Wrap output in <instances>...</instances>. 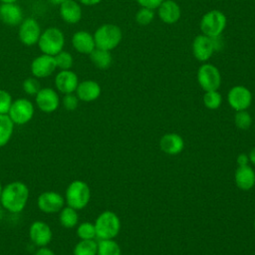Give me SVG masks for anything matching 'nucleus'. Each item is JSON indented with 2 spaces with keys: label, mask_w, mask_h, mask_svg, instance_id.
<instances>
[{
  "label": "nucleus",
  "mask_w": 255,
  "mask_h": 255,
  "mask_svg": "<svg viewBox=\"0 0 255 255\" xmlns=\"http://www.w3.org/2000/svg\"><path fill=\"white\" fill-rule=\"evenodd\" d=\"M1 3H16L17 0H0Z\"/></svg>",
  "instance_id": "obj_44"
},
{
  "label": "nucleus",
  "mask_w": 255,
  "mask_h": 255,
  "mask_svg": "<svg viewBox=\"0 0 255 255\" xmlns=\"http://www.w3.org/2000/svg\"><path fill=\"white\" fill-rule=\"evenodd\" d=\"M34 255H56V254L52 249L45 246V247H39V249L35 252Z\"/></svg>",
  "instance_id": "obj_40"
},
{
  "label": "nucleus",
  "mask_w": 255,
  "mask_h": 255,
  "mask_svg": "<svg viewBox=\"0 0 255 255\" xmlns=\"http://www.w3.org/2000/svg\"><path fill=\"white\" fill-rule=\"evenodd\" d=\"M14 126L8 115H0V147L6 145L11 139Z\"/></svg>",
  "instance_id": "obj_26"
},
{
  "label": "nucleus",
  "mask_w": 255,
  "mask_h": 255,
  "mask_svg": "<svg viewBox=\"0 0 255 255\" xmlns=\"http://www.w3.org/2000/svg\"><path fill=\"white\" fill-rule=\"evenodd\" d=\"M79 98L77 97L76 94L74 93H71V94H65L63 99H62V105L63 107L67 110V111H70V112H73L75 111L78 106H79Z\"/></svg>",
  "instance_id": "obj_36"
},
{
  "label": "nucleus",
  "mask_w": 255,
  "mask_h": 255,
  "mask_svg": "<svg viewBox=\"0 0 255 255\" xmlns=\"http://www.w3.org/2000/svg\"><path fill=\"white\" fill-rule=\"evenodd\" d=\"M65 45V36L62 30L56 27H50L41 33L38 41L39 49L43 54L55 56L61 52Z\"/></svg>",
  "instance_id": "obj_4"
},
{
  "label": "nucleus",
  "mask_w": 255,
  "mask_h": 255,
  "mask_svg": "<svg viewBox=\"0 0 255 255\" xmlns=\"http://www.w3.org/2000/svg\"><path fill=\"white\" fill-rule=\"evenodd\" d=\"M97 255H121V247L114 239H101Z\"/></svg>",
  "instance_id": "obj_28"
},
{
  "label": "nucleus",
  "mask_w": 255,
  "mask_h": 255,
  "mask_svg": "<svg viewBox=\"0 0 255 255\" xmlns=\"http://www.w3.org/2000/svg\"><path fill=\"white\" fill-rule=\"evenodd\" d=\"M123 38L122 30L115 24H103L94 33L96 48L112 51L118 47Z\"/></svg>",
  "instance_id": "obj_3"
},
{
  "label": "nucleus",
  "mask_w": 255,
  "mask_h": 255,
  "mask_svg": "<svg viewBox=\"0 0 255 255\" xmlns=\"http://www.w3.org/2000/svg\"><path fill=\"white\" fill-rule=\"evenodd\" d=\"M254 227H255V221H254Z\"/></svg>",
  "instance_id": "obj_47"
},
{
  "label": "nucleus",
  "mask_w": 255,
  "mask_h": 255,
  "mask_svg": "<svg viewBox=\"0 0 255 255\" xmlns=\"http://www.w3.org/2000/svg\"><path fill=\"white\" fill-rule=\"evenodd\" d=\"M212 40V44L214 47V51H219L223 48V40L221 38V35L215 36V37H210Z\"/></svg>",
  "instance_id": "obj_38"
},
{
  "label": "nucleus",
  "mask_w": 255,
  "mask_h": 255,
  "mask_svg": "<svg viewBox=\"0 0 255 255\" xmlns=\"http://www.w3.org/2000/svg\"><path fill=\"white\" fill-rule=\"evenodd\" d=\"M163 1H164V0H136V2H137L141 7L148 8V9H151V10L157 9Z\"/></svg>",
  "instance_id": "obj_37"
},
{
  "label": "nucleus",
  "mask_w": 255,
  "mask_h": 255,
  "mask_svg": "<svg viewBox=\"0 0 255 255\" xmlns=\"http://www.w3.org/2000/svg\"><path fill=\"white\" fill-rule=\"evenodd\" d=\"M61 18L68 24H76L82 19V8L75 0H67L59 5Z\"/></svg>",
  "instance_id": "obj_21"
},
{
  "label": "nucleus",
  "mask_w": 255,
  "mask_h": 255,
  "mask_svg": "<svg viewBox=\"0 0 255 255\" xmlns=\"http://www.w3.org/2000/svg\"><path fill=\"white\" fill-rule=\"evenodd\" d=\"M59 221L64 228L71 229L76 227L79 222L78 210L68 205L64 206L59 212Z\"/></svg>",
  "instance_id": "obj_25"
},
{
  "label": "nucleus",
  "mask_w": 255,
  "mask_h": 255,
  "mask_svg": "<svg viewBox=\"0 0 255 255\" xmlns=\"http://www.w3.org/2000/svg\"><path fill=\"white\" fill-rule=\"evenodd\" d=\"M98 243L92 240H80L74 247V255H97Z\"/></svg>",
  "instance_id": "obj_27"
},
{
  "label": "nucleus",
  "mask_w": 255,
  "mask_h": 255,
  "mask_svg": "<svg viewBox=\"0 0 255 255\" xmlns=\"http://www.w3.org/2000/svg\"><path fill=\"white\" fill-rule=\"evenodd\" d=\"M158 9V17L165 24L176 23L181 15L179 5L173 0H164Z\"/></svg>",
  "instance_id": "obj_20"
},
{
  "label": "nucleus",
  "mask_w": 255,
  "mask_h": 255,
  "mask_svg": "<svg viewBox=\"0 0 255 255\" xmlns=\"http://www.w3.org/2000/svg\"><path fill=\"white\" fill-rule=\"evenodd\" d=\"M92 63L99 69L105 70L108 69L112 65V55L111 51L100 49V48H95L93 52L89 55Z\"/></svg>",
  "instance_id": "obj_24"
},
{
  "label": "nucleus",
  "mask_w": 255,
  "mask_h": 255,
  "mask_svg": "<svg viewBox=\"0 0 255 255\" xmlns=\"http://www.w3.org/2000/svg\"><path fill=\"white\" fill-rule=\"evenodd\" d=\"M79 83L77 74L71 70H61L55 77V87L64 95L76 92Z\"/></svg>",
  "instance_id": "obj_16"
},
{
  "label": "nucleus",
  "mask_w": 255,
  "mask_h": 255,
  "mask_svg": "<svg viewBox=\"0 0 255 255\" xmlns=\"http://www.w3.org/2000/svg\"><path fill=\"white\" fill-rule=\"evenodd\" d=\"M31 73L38 79H43L51 76L57 69L54 56L42 54L36 57L30 66Z\"/></svg>",
  "instance_id": "obj_14"
},
{
  "label": "nucleus",
  "mask_w": 255,
  "mask_h": 255,
  "mask_svg": "<svg viewBox=\"0 0 255 255\" xmlns=\"http://www.w3.org/2000/svg\"><path fill=\"white\" fill-rule=\"evenodd\" d=\"M227 24L226 16L219 10H211L205 13L200 21V30L203 35L215 37L222 34Z\"/></svg>",
  "instance_id": "obj_6"
},
{
  "label": "nucleus",
  "mask_w": 255,
  "mask_h": 255,
  "mask_svg": "<svg viewBox=\"0 0 255 255\" xmlns=\"http://www.w3.org/2000/svg\"><path fill=\"white\" fill-rule=\"evenodd\" d=\"M197 82L205 92L217 91L221 85L220 72L211 64H203L197 71Z\"/></svg>",
  "instance_id": "obj_8"
},
{
  "label": "nucleus",
  "mask_w": 255,
  "mask_h": 255,
  "mask_svg": "<svg viewBox=\"0 0 255 255\" xmlns=\"http://www.w3.org/2000/svg\"><path fill=\"white\" fill-rule=\"evenodd\" d=\"M154 18V12L151 9L141 7L135 14V21L138 25L147 26L149 25Z\"/></svg>",
  "instance_id": "obj_33"
},
{
  "label": "nucleus",
  "mask_w": 255,
  "mask_h": 255,
  "mask_svg": "<svg viewBox=\"0 0 255 255\" xmlns=\"http://www.w3.org/2000/svg\"><path fill=\"white\" fill-rule=\"evenodd\" d=\"M97 237L100 239H114L120 232L121 221L119 216L110 210L103 211L95 221Z\"/></svg>",
  "instance_id": "obj_5"
},
{
  "label": "nucleus",
  "mask_w": 255,
  "mask_h": 255,
  "mask_svg": "<svg viewBox=\"0 0 255 255\" xmlns=\"http://www.w3.org/2000/svg\"><path fill=\"white\" fill-rule=\"evenodd\" d=\"M29 237L36 246L45 247L51 242L53 231L48 223L36 220L29 227Z\"/></svg>",
  "instance_id": "obj_13"
},
{
  "label": "nucleus",
  "mask_w": 255,
  "mask_h": 255,
  "mask_svg": "<svg viewBox=\"0 0 255 255\" xmlns=\"http://www.w3.org/2000/svg\"><path fill=\"white\" fill-rule=\"evenodd\" d=\"M34 105L28 99L20 98L13 101L8 116L14 125L22 126L29 123L34 116Z\"/></svg>",
  "instance_id": "obj_7"
},
{
  "label": "nucleus",
  "mask_w": 255,
  "mask_h": 255,
  "mask_svg": "<svg viewBox=\"0 0 255 255\" xmlns=\"http://www.w3.org/2000/svg\"><path fill=\"white\" fill-rule=\"evenodd\" d=\"M222 97L217 91L205 92L203 96V104L209 110H216L221 106Z\"/></svg>",
  "instance_id": "obj_30"
},
{
  "label": "nucleus",
  "mask_w": 255,
  "mask_h": 255,
  "mask_svg": "<svg viewBox=\"0 0 255 255\" xmlns=\"http://www.w3.org/2000/svg\"><path fill=\"white\" fill-rule=\"evenodd\" d=\"M72 45L74 49L81 54L90 55L96 48L94 35L85 30H80L72 36Z\"/></svg>",
  "instance_id": "obj_19"
},
{
  "label": "nucleus",
  "mask_w": 255,
  "mask_h": 255,
  "mask_svg": "<svg viewBox=\"0 0 255 255\" xmlns=\"http://www.w3.org/2000/svg\"><path fill=\"white\" fill-rule=\"evenodd\" d=\"M214 52V47L210 37L202 34L194 38L192 42V54L196 60L199 62H206L212 57Z\"/></svg>",
  "instance_id": "obj_15"
},
{
  "label": "nucleus",
  "mask_w": 255,
  "mask_h": 255,
  "mask_svg": "<svg viewBox=\"0 0 255 255\" xmlns=\"http://www.w3.org/2000/svg\"><path fill=\"white\" fill-rule=\"evenodd\" d=\"M22 8L17 3H1L0 20L11 27L18 26L23 21Z\"/></svg>",
  "instance_id": "obj_17"
},
{
  "label": "nucleus",
  "mask_w": 255,
  "mask_h": 255,
  "mask_svg": "<svg viewBox=\"0 0 255 255\" xmlns=\"http://www.w3.org/2000/svg\"><path fill=\"white\" fill-rule=\"evenodd\" d=\"M236 161L238 163L239 166H244V165H248V162H249V156L245 153H240L237 158H236Z\"/></svg>",
  "instance_id": "obj_39"
},
{
  "label": "nucleus",
  "mask_w": 255,
  "mask_h": 255,
  "mask_svg": "<svg viewBox=\"0 0 255 255\" xmlns=\"http://www.w3.org/2000/svg\"><path fill=\"white\" fill-rule=\"evenodd\" d=\"M54 58H55L57 68H59L60 70H71L74 62V59L71 53L62 50L57 55H55Z\"/></svg>",
  "instance_id": "obj_31"
},
{
  "label": "nucleus",
  "mask_w": 255,
  "mask_h": 255,
  "mask_svg": "<svg viewBox=\"0 0 255 255\" xmlns=\"http://www.w3.org/2000/svg\"><path fill=\"white\" fill-rule=\"evenodd\" d=\"M12 103L10 93L6 90H0V115H8Z\"/></svg>",
  "instance_id": "obj_35"
},
{
  "label": "nucleus",
  "mask_w": 255,
  "mask_h": 255,
  "mask_svg": "<svg viewBox=\"0 0 255 255\" xmlns=\"http://www.w3.org/2000/svg\"><path fill=\"white\" fill-rule=\"evenodd\" d=\"M41 33V27L38 21L34 18L30 17L23 19V21L19 25V40L22 44L26 46H33L35 44H38Z\"/></svg>",
  "instance_id": "obj_9"
},
{
  "label": "nucleus",
  "mask_w": 255,
  "mask_h": 255,
  "mask_svg": "<svg viewBox=\"0 0 255 255\" xmlns=\"http://www.w3.org/2000/svg\"><path fill=\"white\" fill-rule=\"evenodd\" d=\"M90 199L91 189L85 181L76 179L68 185L65 193V202L68 206L80 210L88 205Z\"/></svg>",
  "instance_id": "obj_2"
},
{
  "label": "nucleus",
  "mask_w": 255,
  "mask_h": 255,
  "mask_svg": "<svg viewBox=\"0 0 255 255\" xmlns=\"http://www.w3.org/2000/svg\"><path fill=\"white\" fill-rule=\"evenodd\" d=\"M102 89L99 83L93 80H85L79 83L76 89V95L82 102L96 101L101 95Z\"/></svg>",
  "instance_id": "obj_18"
},
{
  "label": "nucleus",
  "mask_w": 255,
  "mask_h": 255,
  "mask_svg": "<svg viewBox=\"0 0 255 255\" xmlns=\"http://www.w3.org/2000/svg\"><path fill=\"white\" fill-rule=\"evenodd\" d=\"M37 107L46 114L54 113L60 106V98L58 93L52 88H41L35 96Z\"/></svg>",
  "instance_id": "obj_11"
},
{
  "label": "nucleus",
  "mask_w": 255,
  "mask_h": 255,
  "mask_svg": "<svg viewBox=\"0 0 255 255\" xmlns=\"http://www.w3.org/2000/svg\"><path fill=\"white\" fill-rule=\"evenodd\" d=\"M234 122L237 128L241 129H247L250 128L252 124V118L250 114L244 110V111H237L235 117H234Z\"/></svg>",
  "instance_id": "obj_34"
},
{
  "label": "nucleus",
  "mask_w": 255,
  "mask_h": 255,
  "mask_svg": "<svg viewBox=\"0 0 255 255\" xmlns=\"http://www.w3.org/2000/svg\"><path fill=\"white\" fill-rule=\"evenodd\" d=\"M77 235L81 240H92L97 237L94 223L83 222L77 226Z\"/></svg>",
  "instance_id": "obj_29"
},
{
  "label": "nucleus",
  "mask_w": 255,
  "mask_h": 255,
  "mask_svg": "<svg viewBox=\"0 0 255 255\" xmlns=\"http://www.w3.org/2000/svg\"><path fill=\"white\" fill-rule=\"evenodd\" d=\"M235 183L242 190H249L255 184V172L249 165L239 166L235 171Z\"/></svg>",
  "instance_id": "obj_23"
},
{
  "label": "nucleus",
  "mask_w": 255,
  "mask_h": 255,
  "mask_svg": "<svg viewBox=\"0 0 255 255\" xmlns=\"http://www.w3.org/2000/svg\"><path fill=\"white\" fill-rule=\"evenodd\" d=\"M23 91L29 96H36L37 93L41 90V84L36 77H29L24 80L22 83Z\"/></svg>",
  "instance_id": "obj_32"
},
{
  "label": "nucleus",
  "mask_w": 255,
  "mask_h": 255,
  "mask_svg": "<svg viewBox=\"0 0 255 255\" xmlns=\"http://www.w3.org/2000/svg\"><path fill=\"white\" fill-rule=\"evenodd\" d=\"M80 3L86 5V6H94L99 4L102 0H79Z\"/></svg>",
  "instance_id": "obj_41"
},
{
  "label": "nucleus",
  "mask_w": 255,
  "mask_h": 255,
  "mask_svg": "<svg viewBox=\"0 0 255 255\" xmlns=\"http://www.w3.org/2000/svg\"><path fill=\"white\" fill-rule=\"evenodd\" d=\"M249 160H251V162L255 164V147L249 153Z\"/></svg>",
  "instance_id": "obj_42"
},
{
  "label": "nucleus",
  "mask_w": 255,
  "mask_h": 255,
  "mask_svg": "<svg viewBox=\"0 0 255 255\" xmlns=\"http://www.w3.org/2000/svg\"><path fill=\"white\" fill-rule=\"evenodd\" d=\"M29 188L22 181H12L2 188L0 203L11 213L21 212L27 205Z\"/></svg>",
  "instance_id": "obj_1"
},
{
  "label": "nucleus",
  "mask_w": 255,
  "mask_h": 255,
  "mask_svg": "<svg viewBox=\"0 0 255 255\" xmlns=\"http://www.w3.org/2000/svg\"><path fill=\"white\" fill-rule=\"evenodd\" d=\"M65 1H67V0H49V2H51L54 5H61Z\"/></svg>",
  "instance_id": "obj_43"
},
{
  "label": "nucleus",
  "mask_w": 255,
  "mask_h": 255,
  "mask_svg": "<svg viewBox=\"0 0 255 255\" xmlns=\"http://www.w3.org/2000/svg\"><path fill=\"white\" fill-rule=\"evenodd\" d=\"M159 146L163 152L170 155H175L182 151L184 141L183 138L177 133H166L160 138Z\"/></svg>",
  "instance_id": "obj_22"
},
{
  "label": "nucleus",
  "mask_w": 255,
  "mask_h": 255,
  "mask_svg": "<svg viewBox=\"0 0 255 255\" xmlns=\"http://www.w3.org/2000/svg\"><path fill=\"white\" fill-rule=\"evenodd\" d=\"M65 203V198L63 195L56 191H44L37 198L38 208L47 214L60 212Z\"/></svg>",
  "instance_id": "obj_10"
},
{
  "label": "nucleus",
  "mask_w": 255,
  "mask_h": 255,
  "mask_svg": "<svg viewBox=\"0 0 255 255\" xmlns=\"http://www.w3.org/2000/svg\"><path fill=\"white\" fill-rule=\"evenodd\" d=\"M2 188H3V186H2V184H1V182H0V197H1V192H2Z\"/></svg>",
  "instance_id": "obj_46"
},
{
  "label": "nucleus",
  "mask_w": 255,
  "mask_h": 255,
  "mask_svg": "<svg viewBox=\"0 0 255 255\" xmlns=\"http://www.w3.org/2000/svg\"><path fill=\"white\" fill-rule=\"evenodd\" d=\"M227 101L230 107L237 111L247 110L252 103V94L244 86H235L230 89L227 95Z\"/></svg>",
  "instance_id": "obj_12"
},
{
  "label": "nucleus",
  "mask_w": 255,
  "mask_h": 255,
  "mask_svg": "<svg viewBox=\"0 0 255 255\" xmlns=\"http://www.w3.org/2000/svg\"><path fill=\"white\" fill-rule=\"evenodd\" d=\"M2 216H3V211H2V205L0 206V219L2 218Z\"/></svg>",
  "instance_id": "obj_45"
}]
</instances>
